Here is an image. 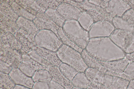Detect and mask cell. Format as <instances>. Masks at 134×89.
Returning <instances> with one entry per match:
<instances>
[{
  "label": "cell",
  "mask_w": 134,
  "mask_h": 89,
  "mask_svg": "<svg viewBox=\"0 0 134 89\" xmlns=\"http://www.w3.org/2000/svg\"><path fill=\"white\" fill-rule=\"evenodd\" d=\"M85 49L92 57L101 62L120 59L126 55L109 37L91 38Z\"/></svg>",
  "instance_id": "1"
},
{
  "label": "cell",
  "mask_w": 134,
  "mask_h": 89,
  "mask_svg": "<svg viewBox=\"0 0 134 89\" xmlns=\"http://www.w3.org/2000/svg\"><path fill=\"white\" fill-rule=\"evenodd\" d=\"M63 29L72 41L82 50L86 49L90 40L89 32L82 28L77 20L66 21Z\"/></svg>",
  "instance_id": "2"
},
{
  "label": "cell",
  "mask_w": 134,
  "mask_h": 89,
  "mask_svg": "<svg viewBox=\"0 0 134 89\" xmlns=\"http://www.w3.org/2000/svg\"><path fill=\"white\" fill-rule=\"evenodd\" d=\"M56 52L62 63L71 66L79 72H85L88 68L81 53L71 47L63 44Z\"/></svg>",
  "instance_id": "3"
},
{
  "label": "cell",
  "mask_w": 134,
  "mask_h": 89,
  "mask_svg": "<svg viewBox=\"0 0 134 89\" xmlns=\"http://www.w3.org/2000/svg\"><path fill=\"white\" fill-rule=\"evenodd\" d=\"M36 46L57 52L63 45L60 38L52 31L47 30H40L35 37Z\"/></svg>",
  "instance_id": "4"
},
{
  "label": "cell",
  "mask_w": 134,
  "mask_h": 89,
  "mask_svg": "<svg viewBox=\"0 0 134 89\" xmlns=\"http://www.w3.org/2000/svg\"><path fill=\"white\" fill-rule=\"evenodd\" d=\"M112 41L126 54L134 52V33L130 31L115 29L109 37Z\"/></svg>",
  "instance_id": "5"
},
{
  "label": "cell",
  "mask_w": 134,
  "mask_h": 89,
  "mask_svg": "<svg viewBox=\"0 0 134 89\" xmlns=\"http://www.w3.org/2000/svg\"><path fill=\"white\" fill-rule=\"evenodd\" d=\"M79 3L80 8L90 14L94 23L105 20L112 22L113 17L107 13L104 8L92 4L88 0L83 1L81 3Z\"/></svg>",
  "instance_id": "6"
},
{
  "label": "cell",
  "mask_w": 134,
  "mask_h": 89,
  "mask_svg": "<svg viewBox=\"0 0 134 89\" xmlns=\"http://www.w3.org/2000/svg\"><path fill=\"white\" fill-rule=\"evenodd\" d=\"M1 60L8 64L13 68H19L22 61V55L19 51L8 47L0 40Z\"/></svg>",
  "instance_id": "7"
},
{
  "label": "cell",
  "mask_w": 134,
  "mask_h": 89,
  "mask_svg": "<svg viewBox=\"0 0 134 89\" xmlns=\"http://www.w3.org/2000/svg\"><path fill=\"white\" fill-rule=\"evenodd\" d=\"M115 30L111 21L106 20L98 21L93 24L88 31L90 38L109 37Z\"/></svg>",
  "instance_id": "8"
},
{
  "label": "cell",
  "mask_w": 134,
  "mask_h": 89,
  "mask_svg": "<svg viewBox=\"0 0 134 89\" xmlns=\"http://www.w3.org/2000/svg\"><path fill=\"white\" fill-rule=\"evenodd\" d=\"M57 10L65 21L77 20L81 14L85 12L82 8H77L64 2L59 5Z\"/></svg>",
  "instance_id": "9"
},
{
  "label": "cell",
  "mask_w": 134,
  "mask_h": 89,
  "mask_svg": "<svg viewBox=\"0 0 134 89\" xmlns=\"http://www.w3.org/2000/svg\"><path fill=\"white\" fill-rule=\"evenodd\" d=\"M131 8L126 1L111 0L109 1L105 10L113 17H121L125 12Z\"/></svg>",
  "instance_id": "10"
},
{
  "label": "cell",
  "mask_w": 134,
  "mask_h": 89,
  "mask_svg": "<svg viewBox=\"0 0 134 89\" xmlns=\"http://www.w3.org/2000/svg\"><path fill=\"white\" fill-rule=\"evenodd\" d=\"M8 74L15 85H21L32 88L34 82L32 78L26 75L19 68H13Z\"/></svg>",
  "instance_id": "11"
},
{
  "label": "cell",
  "mask_w": 134,
  "mask_h": 89,
  "mask_svg": "<svg viewBox=\"0 0 134 89\" xmlns=\"http://www.w3.org/2000/svg\"><path fill=\"white\" fill-rule=\"evenodd\" d=\"M129 83L126 79L105 74L101 84L110 89H127Z\"/></svg>",
  "instance_id": "12"
},
{
  "label": "cell",
  "mask_w": 134,
  "mask_h": 89,
  "mask_svg": "<svg viewBox=\"0 0 134 89\" xmlns=\"http://www.w3.org/2000/svg\"><path fill=\"white\" fill-rule=\"evenodd\" d=\"M98 61L103 66L107 71L120 74L124 73L130 62L126 57L120 59L110 62H104Z\"/></svg>",
  "instance_id": "13"
},
{
  "label": "cell",
  "mask_w": 134,
  "mask_h": 89,
  "mask_svg": "<svg viewBox=\"0 0 134 89\" xmlns=\"http://www.w3.org/2000/svg\"><path fill=\"white\" fill-rule=\"evenodd\" d=\"M51 76V80L63 86L65 89H72L74 86L71 82L61 73L59 67L52 66L48 69Z\"/></svg>",
  "instance_id": "14"
},
{
  "label": "cell",
  "mask_w": 134,
  "mask_h": 89,
  "mask_svg": "<svg viewBox=\"0 0 134 89\" xmlns=\"http://www.w3.org/2000/svg\"><path fill=\"white\" fill-rule=\"evenodd\" d=\"M33 50L53 66L59 67L63 63L59 58L55 52L37 46L35 47Z\"/></svg>",
  "instance_id": "15"
},
{
  "label": "cell",
  "mask_w": 134,
  "mask_h": 89,
  "mask_svg": "<svg viewBox=\"0 0 134 89\" xmlns=\"http://www.w3.org/2000/svg\"><path fill=\"white\" fill-rule=\"evenodd\" d=\"M0 28L1 37L8 32H10L13 35L19 30L16 22L10 20L0 13Z\"/></svg>",
  "instance_id": "16"
},
{
  "label": "cell",
  "mask_w": 134,
  "mask_h": 89,
  "mask_svg": "<svg viewBox=\"0 0 134 89\" xmlns=\"http://www.w3.org/2000/svg\"><path fill=\"white\" fill-rule=\"evenodd\" d=\"M19 29L27 32L31 35L35 37L39 31L35 26L33 20L19 17L16 21Z\"/></svg>",
  "instance_id": "17"
},
{
  "label": "cell",
  "mask_w": 134,
  "mask_h": 89,
  "mask_svg": "<svg viewBox=\"0 0 134 89\" xmlns=\"http://www.w3.org/2000/svg\"><path fill=\"white\" fill-rule=\"evenodd\" d=\"M82 58L88 68H93L105 74L107 70L97 60L92 57L86 49L82 50L81 53Z\"/></svg>",
  "instance_id": "18"
},
{
  "label": "cell",
  "mask_w": 134,
  "mask_h": 89,
  "mask_svg": "<svg viewBox=\"0 0 134 89\" xmlns=\"http://www.w3.org/2000/svg\"><path fill=\"white\" fill-rule=\"evenodd\" d=\"M14 36L21 44V49L20 52L22 55L27 54L36 47L31 42L28 38L18 31L15 32Z\"/></svg>",
  "instance_id": "19"
},
{
  "label": "cell",
  "mask_w": 134,
  "mask_h": 89,
  "mask_svg": "<svg viewBox=\"0 0 134 89\" xmlns=\"http://www.w3.org/2000/svg\"><path fill=\"white\" fill-rule=\"evenodd\" d=\"M3 44L10 48L20 51L21 49V46L15 36L10 32L4 34L1 37Z\"/></svg>",
  "instance_id": "20"
},
{
  "label": "cell",
  "mask_w": 134,
  "mask_h": 89,
  "mask_svg": "<svg viewBox=\"0 0 134 89\" xmlns=\"http://www.w3.org/2000/svg\"><path fill=\"white\" fill-rule=\"evenodd\" d=\"M5 2L10 5L14 11L19 17L33 20L36 16L28 13L21 5L17 3L15 0H6Z\"/></svg>",
  "instance_id": "21"
},
{
  "label": "cell",
  "mask_w": 134,
  "mask_h": 89,
  "mask_svg": "<svg viewBox=\"0 0 134 89\" xmlns=\"http://www.w3.org/2000/svg\"><path fill=\"white\" fill-rule=\"evenodd\" d=\"M0 13L6 17L16 22L19 17L14 11L10 4L4 1H0Z\"/></svg>",
  "instance_id": "22"
},
{
  "label": "cell",
  "mask_w": 134,
  "mask_h": 89,
  "mask_svg": "<svg viewBox=\"0 0 134 89\" xmlns=\"http://www.w3.org/2000/svg\"><path fill=\"white\" fill-rule=\"evenodd\" d=\"M71 82L74 87L82 88H88L92 84L84 72H79Z\"/></svg>",
  "instance_id": "23"
},
{
  "label": "cell",
  "mask_w": 134,
  "mask_h": 89,
  "mask_svg": "<svg viewBox=\"0 0 134 89\" xmlns=\"http://www.w3.org/2000/svg\"><path fill=\"white\" fill-rule=\"evenodd\" d=\"M88 80L92 83L101 84L103 76L105 74L96 69L88 68L84 72Z\"/></svg>",
  "instance_id": "24"
},
{
  "label": "cell",
  "mask_w": 134,
  "mask_h": 89,
  "mask_svg": "<svg viewBox=\"0 0 134 89\" xmlns=\"http://www.w3.org/2000/svg\"><path fill=\"white\" fill-rule=\"evenodd\" d=\"M112 23L115 29L133 32L134 27L125 20L120 17H114L112 19Z\"/></svg>",
  "instance_id": "25"
},
{
  "label": "cell",
  "mask_w": 134,
  "mask_h": 89,
  "mask_svg": "<svg viewBox=\"0 0 134 89\" xmlns=\"http://www.w3.org/2000/svg\"><path fill=\"white\" fill-rule=\"evenodd\" d=\"M33 21L39 31L43 30H47L52 31L55 34L59 37L57 33V30L59 27L56 24H51L48 23L36 17L34 19Z\"/></svg>",
  "instance_id": "26"
},
{
  "label": "cell",
  "mask_w": 134,
  "mask_h": 89,
  "mask_svg": "<svg viewBox=\"0 0 134 89\" xmlns=\"http://www.w3.org/2000/svg\"><path fill=\"white\" fill-rule=\"evenodd\" d=\"M44 14L48 16L57 26L63 27L66 21L59 14L57 9H48L46 10Z\"/></svg>",
  "instance_id": "27"
},
{
  "label": "cell",
  "mask_w": 134,
  "mask_h": 89,
  "mask_svg": "<svg viewBox=\"0 0 134 89\" xmlns=\"http://www.w3.org/2000/svg\"><path fill=\"white\" fill-rule=\"evenodd\" d=\"M77 21L82 28L88 32L94 23L92 17L86 11L81 14Z\"/></svg>",
  "instance_id": "28"
},
{
  "label": "cell",
  "mask_w": 134,
  "mask_h": 89,
  "mask_svg": "<svg viewBox=\"0 0 134 89\" xmlns=\"http://www.w3.org/2000/svg\"><path fill=\"white\" fill-rule=\"evenodd\" d=\"M59 68L62 74L71 81L79 73L73 67L65 63H62L59 66Z\"/></svg>",
  "instance_id": "29"
},
{
  "label": "cell",
  "mask_w": 134,
  "mask_h": 89,
  "mask_svg": "<svg viewBox=\"0 0 134 89\" xmlns=\"http://www.w3.org/2000/svg\"><path fill=\"white\" fill-rule=\"evenodd\" d=\"M57 33L59 37L63 42V44L71 47L81 53L83 50L79 47L67 36L63 31V27H59L57 30Z\"/></svg>",
  "instance_id": "30"
},
{
  "label": "cell",
  "mask_w": 134,
  "mask_h": 89,
  "mask_svg": "<svg viewBox=\"0 0 134 89\" xmlns=\"http://www.w3.org/2000/svg\"><path fill=\"white\" fill-rule=\"evenodd\" d=\"M36 1L41 8L46 10L49 9H57L59 5L64 2L63 0H38Z\"/></svg>",
  "instance_id": "31"
},
{
  "label": "cell",
  "mask_w": 134,
  "mask_h": 89,
  "mask_svg": "<svg viewBox=\"0 0 134 89\" xmlns=\"http://www.w3.org/2000/svg\"><path fill=\"white\" fill-rule=\"evenodd\" d=\"M32 78L34 82L43 80H51V76L48 70L44 69L37 70Z\"/></svg>",
  "instance_id": "32"
},
{
  "label": "cell",
  "mask_w": 134,
  "mask_h": 89,
  "mask_svg": "<svg viewBox=\"0 0 134 89\" xmlns=\"http://www.w3.org/2000/svg\"><path fill=\"white\" fill-rule=\"evenodd\" d=\"M19 68L26 75L31 77H32L36 71L38 70L35 66L27 61H23L21 62Z\"/></svg>",
  "instance_id": "33"
},
{
  "label": "cell",
  "mask_w": 134,
  "mask_h": 89,
  "mask_svg": "<svg viewBox=\"0 0 134 89\" xmlns=\"http://www.w3.org/2000/svg\"><path fill=\"white\" fill-rule=\"evenodd\" d=\"M0 87L6 89H12L15 84L10 79L9 74L0 73Z\"/></svg>",
  "instance_id": "34"
},
{
  "label": "cell",
  "mask_w": 134,
  "mask_h": 89,
  "mask_svg": "<svg viewBox=\"0 0 134 89\" xmlns=\"http://www.w3.org/2000/svg\"><path fill=\"white\" fill-rule=\"evenodd\" d=\"M119 77L128 81L134 80V62H130L124 73L120 74Z\"/></svg>",
  "instance_id": "35"
},
{
  "label": "cell",
  "mask_w": 134,
  "mask_h": 89,
  "mask_svg": "<svg viewBox=\"0 0 134 89\" xmlns=\"http://www.w3.org/2000/svg\"><path fill=\"white\" fill-rule=\"evenodd\" d=\"M27 54L29 55L30 57L36 62L42 65L45 66L47 68H49L53 66L51 64L45 60L41 56L38 55L34 50H33Z\"/></svg>",
  "instance_id": "36"
},
{
  "label": "cell",
  "mask_w": 134,
  "mask_h": 89,
  "mask_svg": "<svg viewBox=\"0 0 134 89\" xmlns=\"http://www.w3.org/2000/svg\"><path fill=\"white\" fill-rule=\"evenodd\" d=\"M25 2L30 8L38 13H44L46 11V10L41 8L38 4L36 1L25 0Z\"/></svg>",
  "instance_id": "37"
},
{
  "label": "cell",
  "mask_w": 134,
  "mask_h": 89,
  "mask_svg": "<svg viewBox=\"0 0 134 89\" xmlns=\"http://www.w3.org/2000/svg\"><path fill=\"white\" fill-rule=\"evenodd\" d=\"M130 25L134 27V9L132 8L125 12L121 17Z\"/></svg>",
  "instance_id": "38"
},
{
  "label": "cell",
  "mask_w": 134,
  "mask_h": 89,
  "mask_svg": "<svg viewBox=\"0 0 134 89\" xmlns=\"http://www.w3.org/2000/svg\"><path fill=\"white\" fill-rule=\"evenodd\" d=\"M32 89H49V81L43 80L36 82Z\"/></svg>",
  "instance_id": "39"
},
{
  "label": "cell",
  "mask_w": 134,
  "mask_h": 89,
  "mask_svg": "<svg viewBox=\"0 0 134 89\" xmlns=\"http://www.w3.org/2000/svg\"><path fill=\"white\" fill-rule=\"evenodd\" d=\"M15 1L17 3L21 5V7H22L25 10L27 11L30 14L35 15L36 16L37 14H38L33 9L30 8L28 5H27V4L25 2V0H15Z\"/></svg>",
  "instance_id": "40"
},
{
  "label": "cell",
  "mask_w": 134,
  "mask_h": 89,
  "mask_svg": "<svg viewBox=\"0 0 134 89\" xmlns=\"http://www.w3.org/2000/svg\"><path fill=\"white\" fill-rule=\"evenodd\" d=\"M13 68L8 64L1 60L0 71L1 73L9 74Z\"/></svg>",
  "instance_id": "41"
},
{
  "label": "cell",
  "mask_w": 134,
  "mask_h": 89,
  "mask_svg": "<svg viewBox=\"0 0 134 89\" xmlns=\"http://www.w3.org/2000/svg\"><path fill=\"white\" fill-rule=\"evenodd\" d=\"M89 2L92 4L98 6L99 7L106 9L107 7L108 4L109 0L108 1H102V0H90Z\"/></svg>",
  "instance_id": "42"
},
{
  "label": "cell",
  "mask_w": 134,
  "mask_h": 89,
  "mask_svg": "<svg viewBox=\"0 0 134 89\" xmlns=\"http://www.w3.org/2000/svg\"><path fill=\"white\" fill-rule=\"evenodd\" d=\"M49 89H65L59 84L50 80L49 81Z\"/></svg>",
  "instance_id": "43"
},
{
  "label": "cell",
  "mask_w": 134,
  "mask_h": 89,
  "mask_svg": "<svg viewBox=\"0 0 134 89\" xmlns=\"http://www.w3.org/2000/svg\"><path fill=\"white\" fill-rule=\"evenodd\" d=\"M87 89H110L101 84L92 83Z\"/></svg>",
  "instance_id": "44"
},
{
  "label": "cell",
  "mask_w": 134,
  "mask_h": 89,
  "mask_svg": "<svg viewBox=\"0 0 134 89\" xmlns=\"http://www.w3.org/2000/svg\"><path fill=\"white\" fill-rule=\"evenodd\" d=\"M126 57L130 62H134V52L131 53L126 54Z\"/></svg>",
  "instance_id": "45"
},
{
  "label": "cell",
  "mask_w": 134,
  "mask_h": 89,
  "mask_svg": "<svg viewBox=\"0 0 134 89\" xmlns=\"http://www.w3.org/2000/svg\"><path fill=\"white\" fill-rule=\"evenodd\" d=\"M127 89H134V80L130 81Z\"/></svg>",
  "instance_id": "46"
},
{
  "label": "cell",
  "mask_w": 134,
  "mask_h": 89,
  "mask_svg": "<svg viewBox=\"0 0 134 89\" xmlns=\"http://www.w3.org/2000/svg\"><path fill=\"white\" fill-rule=\"evenodd\" d=\"M12 89H32L25 86H21L20 85H15Z\"/></svg>",
  "instance_id": "47"
},
{
  "label": "cell",
  "mask_w": 134,
  "mask_h": 89,
  "mask_svg": "<svg viewBox=\"0 0 134 89\" xmlns=\"http://www.w3.org/2000/svg\"><path fill=\"white\" fill-rule=\"evenodd\" d=\"M72 89H87L80 88H78V87H74Z\"/></svg>",
  "instance_id": "48"
},
{
  "label": "cell",
  "mask_w": 134,
  "mask_h": 89,
  "mask_svg": "<svg viewBox=\"0 0 134 89\" xmlns=\"http://www.w3.org/2000/svg\"><path fill=\"white\" fill-rule=\"evenodd\" d=\"M0 89H6L2 88H0Z\"/></svg>",
  "instance_id": "49"
}]
</instances>
